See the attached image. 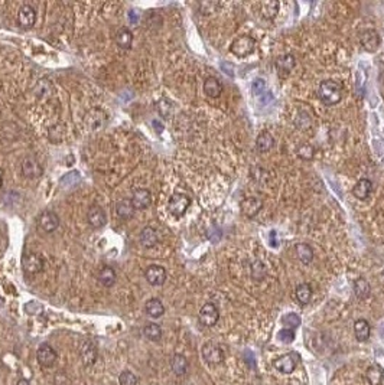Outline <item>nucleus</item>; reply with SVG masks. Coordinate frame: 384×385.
Returning <instances> with one entry per match:
<instances>
[{"label": "nucleus", "instance_id": "41", "mask_svg": "<svg viewBox=\"0 0 384 385\" xmlns=\"http://www.w3.org/2000/svg\"><path fill=\"white\" fill-rule=\"evenodd\" d=\"M166 108H168L169 111L172 110V104H170L168 100H162V101H159V103H158V110H159V113H161L163 117L169 116V113L166 111Z\"/></svg>", "mask_w": 384, "mask_h": 385}, {"label": "nucleus", "instance_id": "5", "mask_svg": "<svg viewBox=\"0 0 384 385\" xmlns=\"http://www.w3.org/2000/svg\"><path fill=\"white\" fill-rule=\"evenodd\" d=\"M202 358L204 361L209 365H220L224 361V352L220 345H217L215 342H207L202 347Z\"/></svg>", "mask_w": 384, "mask_h": 385}, {"label": "nucleus", "instance_id": "14", "mask_svg": "<svg viewBox=\"0 0 384 385\" xmlns=\"http://www.w3.org/2000/svg\"><path fill=\"white\" fill-rule=\"evenodd\" d=\"M87 221H88V224L91 225L92 228L104 227L106 222H107V216H106L104 209L99 207V205L91 207V208L88 209V212H87Z\"/></svg>", "mask_w": 384, "mask_h": 385}, {"label": "nucleus", "instance_id": "45", "mask_svg": "<svg viewBox=\"0 0 384 385\" xmlns=\"http://www.w3.org/2000/svg\"><path fill=\"white\" fill-rule=\"evenodd\" d=\"M3 186V175H2V172H0V188Z\"/></svg>", "mask_w": 384, "mask_h": 385}, {"label": "nucleus", "instance_id": "18", "mask_svg": "<svg viewBox=\"0 0 384 385\" xmlns=\"http://www.w3.org/2000/svg\"><path fill=\"white\" fill-rule=\"evenodd\" d=\"M361 45L369 52L377 51V48L380 47V36H378V33L376 31H373V29H367V31L362 32Z\"/></svg>", "mask_w": 384, "mask_h": 385}, {"label": "nucleus", "instance_id": "31", "mask_svg": "<svg viewBox=\"0 0 384 385\" xmlns=\"http://www.w3.org/2000/svg\"><path fill=\"white\" fill-rule=\"evenodd\" d=\"M97 280H99V283L101 286H104V287H111V286H114L116 283V271L114 269H111V267H103V269L99 271V274H97Z\"/></svg>", "mask_w": 384, "mask_h": 385}, {"label": "nucleus", "instance_id": "29", "mask_svg": "<svg viewBox=\"0 0 384 385\" xmlns=\"http://www.w3.org/2000/svg\"><path fill=\"white\" fill-rule=\"evenodd\" d=\"M279 8H280V3H279V2H275V0L263 2V3H260V13L264 19L272 21V19L276 17L277 12H279Z\"/></svg>", "mask_w": 384, "mask_h": 385}, {"label": "nucleus", "instance_id": "26", "mask_svg": "<svg viewBox=\"0 0 384 385\" xmlns=\"http://www.w3.org/2000/svg\"><path fill=\"white\" fill-rule=\"evenodd\" d=\"M204 93L211 98H218L223 93V85L215 77H208L204 83Z\"/></svg>", "mask_w": 384, "mask_h": 385}, {"label": "nucleus", "instance_id": "25", "mask_svg": "<svg viewBox=\"0 0 384 385\" xmlns=\"http://www.w3.org/2000/svg\"><path fill=\"white\" fill-rule=\"evenodd\" d=\"M295 253H296V257L302 264H311L312 260H314V250L309 244H305V242H299L295 246Z\"/></svg>", "mask_w": 384, "mask_h": 385}, {"label": "nucleus", "instance_id": "19", "mask_svg": "<svg viewBox=\"0 0 384 385\" xmlns=\"http://www.w3.org/2000/svg\"><path fill=\"white\" fill-rule=\"evenodd\" d=\"M373 192V182L370 179H360L353 188V195L357 199H367L370 193Z\"/></svg>", "mask_w": 384, "mask_h": 385}, {"label": "nucleus", "instance_id": "8", "mask_svg": "<svg viewBox=\"0 0 384 385\" xmlns=\"http://www.w3.org/2000/svg\"><path fill=\"white\" fill-rule=\"evenodd\" d=\"M44 266L45 262L42 260V257L35 253H28V254L23 255L22 258V267L25 270V273L28 274H38L44 270Z\"/></svg>", "mask_w": 384, "mask_h": 385}, {"label": "nucleus", "instance_id": "40", "mask_svg": "<svg viewBox=\"0 0 384 385\" xmlns=\"http://www.w3.org/2000/svg\"><path fill=\"white\" fill-rule=\"evenodd\" d=\"M279 340L280 342H283V343H292L293 340H295V332L292 329H282V331L279 332Z\"/></svg>", "mask_w": 384, "mask_h": 385}, {"label": "nucleus", "instance_id": "9", "mask_svg": "<svg viewBox=\"0 0 384 385\" xmlns=\"http://www.w3.org/2000/svg\"><path fill=\"white\" fill-rule=\"evenodd\" d=\"M200 322L204 326H207V328H211V326H214L217 322H218V319H220V312H218V309L215 306L214 303H205L200 310Z\"/></svg>", "mask_w": 384, "mask_h": 385}, {"label": "nucleus", "instance_id": "37", "mask_svg": "<svg viewBox=\"0 0 384 385\" xmlns=\"http://www.w3.org/2000/svg\"><path fill=\"white\" fill-rule=\"evenodd\" d=\"M119 385H138V378L130 371H123L119 375Z\"/></svg>", "mask_w": 384, "mask_h": 385}, {"label": "nucleus", "instance_id": "33", "mask_svg": "<svg viewBox=\"0 0 384 385\" xmlns=\"http://www.w3.org/2000/svg\"><path fill=\"white\" fill-rule=\"evenodd\" d=\"M366 377H367L370 385H380L384 379V370L380 365H373L367 370Z\"/></svg>", "mask_w": 384, "mask_h": 385}, {"label": "nucleus", "instance_id": "28", "mask_svg": "<svg viewBox=\"0 0 384 385\" xmlns=\"http://www.w3.org/2000/svg\"><path fill=\"white\" fill-rule=\"evenodd\" d=\"M170 368H172V372L177 377H182L188 371V359L185 358L184 355L175 354L170 359Z\"/></svg>", "mask_w": 384, "mask_h": 385}, {"label": "nucleus", "instance_id": "42", "mask_svg": "<svg viewBox=\"0 0 384 385\" xmlns=\"http://www.w3.org/2000/svg\"><path fill=\"white\" fill-rule=\"evenodd\" d=\"M260 88H264V81H263V79H256V83L253 84L254 93H256V91H259Z\"/></svg>", "mask_w": 384, "mask_h": 385}, {"label": "nucleus", "instance_id": "16", "mask_svg": "<svg viewBox=\"0 0 384 385\" xmlns=\"http://www.w3.org/2000/svg\"><path fill=\"white\" fill-rule=\"evenodd\" d=\"M263 208V202L259 198H247L241 202V214L247 218H254Z\"/></svg>", "mask_w": 384, "mask_h": 385}, {"label": "nucleus", "instance_id": "21", "mask_svg": "<svg viewBox=\"0 0 384 385\" xmlns=\"http://www.w3.org/2000/svg\"><path fill=\"white\" fill-rule=\"evenodd\" d=\"M135 212H136V209L133 207L130 199H122L116 204V214L124 221H129L130 218H133Z\"/></svg>", "mask_w": 384, "mask_h": 385}, {"label": "nucleus", "instance_id": "32", "mask_svg": "<svg viewBox=\"0 0 384 385\" xmlns=\"http://www.w3.org/2000/svg\"><path fill=\"white\" fill-rule=\"evenodd\" d=\"M370 293H371V287L366 278H357L354 281V294L357 296V299L366 300L370 296Z\"/></svg>", "mask_w": 384, "mask_h": 385}, {"label": "nucleus", "instance_id": "23", "mask_svg": "<svg viewBox=\"0 0 384 385\" xmlns=\"http://www.w3.org/2000/svg\"><path fill=\"white\" fill-rule=\"evenodd\" d=\"M275 146V139L269 131H261L256 140V149L260 153H267Z\"/></svg>", "mask_w": 384, "mask_h": 385}, {"label": "nucleus", "instance_id": "30", "mask_svg": "<svg viewBox=\"0 0 384 385\" xmlns=\"http://www.w3.org/2000/svg\"><path fill=\"white\" fill-rule=\"evenodd\" d=\"M145 310H146L147 316H150L152 319H159L165 313V306L159 299H150L146 301Z\"/></svg>", "mask_w": 384, "mask_h": 385}, {"label": "nucleus", "instance_id": "3", "mask_svg": "<svg viewBox=\"0 0 384 385\" xmlns=\"http://www.w3.org/2000/svg\"><path fill=\"white\" fill-rule=\"evenodd\" d=\"M189 205H191V199H189V196H188V195H185V193L178 192V193H174V195L170 196L168 208H169L170 214L175 216V218H181V216L185 215V212L188 211Z\"/></svg>", "mask_w": 384, "mask_h": 385}, {"label": "nucleus", "instance_id": "22", "mask_svg": "<svg viewBox=\"0 0 384 385\" xmlns=\"http://www.w3.org/2000/svg\"><path fill=\"white\" fill-rule=\"evenodd\" d=\"M295 64H296V59H295V56H293L292 54L282 55V56H279L276 59V62H275L276 70L279 71V74H282V75H287V74L293 70Z\"/></svg>", "mask_w": 384, "mask_h": 385}, {"label": "nucleus", "instance_id": "7", "mask_svg": "<svg viewBox=\"0 0 384 385\" xmlns=\"http://www.w3.org/2000/svg\"><path fill=\"white\" fill-rule=\"evenodd\" d=\"M60 227V216L52 211H45L38 216V228L42 232L51 234Z\"/></svg>", "mask_w": 384, "mask_h": 385}, {"label": "nucleus", "instance_id": "10", "mask_svg": "<svg viewBox=\"0 0 384 385\" xmlns=\"http://www.w3.org/2000/svg\"><path fill=\"white\" fill-rule=\"evenodd\" d=\"M145 277H146L149 285L162 286L166 281V270L163 269L162 266L152 264V266H149L146 269V271H145Z\"/></svg>", "mask_w": 384, "mask_h": 385}, {"label": "nucleus", "instance_id": "6", "mask_svg": "<svg viewBox=\"0 0 384 385\" xmlns=\"http://www.w3.org/2000/svg\"><path fill=\"white\" fill-rule=\"evenodd\" d=\"M56 358H58L56 351H55L54 348L51 347L49 343H42V345H39L38 351H36V359H38L39 365H41L42 368H51V367H54L55 362H56Z\"/></svg>", "mask_w": 384, "mask_h": 385}, {"label": "nucleus", "instance_id": "35", "mask_svg": "<svg viewBox=\"0 0 384 385\" xmlns=\"http://www.w3.org/2000/svg\"><path fill=\"white\" fill-rule=\"evenodd\" d=\"M143 335L145 338L152 340V342H159L162 338V329L158 323H147L143 328Z\"/></svg>", "mask_w": 384, "mask_h": 385}, {"label": "nucleus", "instance_id": "20", "mask_svg": "<svg viewBox=\"0 0 384 385\" xmlns=\"http://www.w3.org/2000/svg\"><path fill=\"white\" fill-rule=\"evenodd\" d=\"M114 39L117 47L123 51H127V49H130L131 44H133V33L129 28H120L116 32Z\"/></svg>", "mask_w": 384, "mask_h": 385}, {"label": "nucleus", "instance_id": "15", "mask_svg": "<svg viewBox=\"0 0 384 385\" xmlns=\"http://www.w3.org/2000/svg\"><path fill=\"white\" fill-rule=\"evenodd\" d=\"M130 200L135 209H146L152 204V193H150L149 189L140 188V189L133 192V196H131Z\"/></svg>", "mask_w": 384, "mask_h": 385}, {"label": "nucleus", "instance_id": "27", "mask_svg": "<svg viewBox=\"0 0 384 385\" xmlns=\"http://www.w3.org/2000/svg\"><path fill=\"white\" fill-rule=\"evenodd\" d=\"M354 333H355V338L360 342H367L370 339V335H371V328H370V323L366 320V319H358L355 323H354Z\"/></svg>", "mask_w": 384, "mask_h": 385}, {"label": "nucleus", "instance_id": "38", "mask_svg": "<svg viewBox=\"0 0 384 385\" xmlns=\"http://www.w3.org/2000/svg\"><path fill=\"white\" fill-rule=\"evenodd\" d=\"M298 156L303 160H312L314 159V147L311 145H300L298 147Z\"/></svg>", "mask_w": 384, "mask_h": 385}, {"label": "nucleus", "instance_id": "36", "mask_svg": "<svg viewBox=\"0 0 384 385\" xmlns=\"http://www.w3.org/2000/svg\"><path fill=\"white\" fill-rule=\"evenodd\" d=\"M282 325L286 329H295L300 325V317L296 313H286L282 317Z\"/></svg>", "mask_w": 384, "mask_h": 385}, {"label": "nucleus", "instance_id": "13", "mask_svg": "<svg viewBox=\"0 0 384 385\" xmlns=\"http://www.w3.org/2000/svg\"><path fill=\"white\" fill-rule=\"evenodd\" d=\"M35 21H36V12L35 9L32 8L31 5H23L22 8L19 9L17 12V22L19 25L25 28V29H29L35 25Z\"/></svg>", "mask_w": 384, "mask_h": 385}, {"label": "nucleus", "instance_id": "1", "mask_svg": "<svg viewBox=\"0 0 384 385\" xmlns=\"http://www.w3.org/2000/svg\"><path fill=\"white\" fill-rule=\"evenodd\" d=\"M318 95L323 104L335 106L341 101V97H342V85L334 79L322 81L319 85V90H318Z\"/></svg>", "mask_w": 384, "mask_h": 385}, {"label": "nucleus", "instance_id": "43", "mask_svg": "<svg viewBox=\"0 0 384 385\" xmlns=\"http://www.w3.org/2000/svg\"><path fill=\"white\" fill-rule=\"evenodd\" d=\"M275 237H276V231L270 232V246L272 247H277V242L276 239H275Z\"/></svg>", "mask_w": 384, "mask_h": 385}, {"label": "nucleus", "instance_id": "39", "mask_svg": "<svg viewBox=\"0 0 384 385\" xmlns=\"http://www.w3.org/2000/svg\"><path fill=\"white\" fill-rule=\"evenodd\" d=\"M51 91H52V87L48 83V79H41L38 84H36V87H35V94L38 97H41V95H45L46 97V95L51 94Z\"/></svg>", "mask_w": 384, "mask_h": 385}, {"label": "nucleus", "instance_id": "2", "mask_svg": "<svg viewBox=\"0 0 384 385\" xmlns=\"http://www.w3.org/2000/svg\"><path fill=\"white\" fill-rule=\"evenodd\" d=\"M256 49V40L248 35H243L237 38L231 44L230 51L236 55L237 58H246L248 55H252Z\"/></svg>", "mask_w": 384, "mask_h": 385}, {"label": "nucleus", "instance_id": "17", "mask_svg": "<svg viewBox=\"0 0 384 385\" xmlns=\"http://www.w3.org/2000/svg\"><path fill=\"white\" fill-rule=\"evenodd\" d=\"M85 121L90 126V129H101L104 124L107 123V116L103 110H99V108H92L91 111L85 116Z\"/></svg>", "mask_w": 384, "mask_h": 385}, {"label": "nucleus", "instance_id": "4", "mask_svg": "<svg viewBox=\"0 0 384 385\" xmlns=\"http://www.w3.org/2000/svg\"><path fill=\"white\" fill-rule=\"evenodd\" d=\"M99 356V351L95 343L90 340V339H83L80 343V358L84 367H91L97 361Z\"/></svg>", "mask_w": 384, "mask_h": 385}, {"label": "nucleus", "instance_id": "12", "mask_svg": "<svg viewBox=\"0 0 384 385\" xmlns=\"http://www.w3.org/2000/svg\"><path fill=\"white\" fill-rule=\"evenodd\" d=\"M296 358H298V355L295 354L282 355L280 358H276L273 361V367L277 371L283 372V374H292L295 368H296V363H298Z\"/></svg>", "mask_w": 384, "mask_h": 385}, {"label": "nucleus", "instance_id": "34", "mask_svg": "<svg viewBox=\"0 0 384 385\" xmlns=\"http://www.w3.org/2000/svg\"><path fill=\"white\" fill-rule=\"evenodd\" d=\"M295 296H296V299L299 301L300 305H308L309 300H311V297H312V289H311V286L308 285V283H302L296 287V290H295Z\"/></svg>", "mask_w": 384, "mask_h": 385}, {"label": "nucleus", "instance_id": "11", "mask_svg": "<svg viewBox=\"0 0 384 385\" xmlns=\"http://www.w3.org/2000/svg\"><path fill=\"white\" fill-rule=\"evenodd\" d=\"M42 166H41V163L35 159V157H32V156H28V157H25L22 162V175L25 177H28V179H36L42 175Z\"/></svg>", "mask_w": 384, "mask_h": 385}, {"label": "nucleus", "instance_id": "24", "mask_svg": "<svg viewBox=\"0 0 384 385\" xmlns=\"http://www.w3.org/2000/svg\"><path fill=\"white\" fill-rule=\"evenodd\" d=\"M140 244L145 247V248H153L158 241H159V237H158V232L152 227H145L142 232H140Z\"/></svg>", "mask_w": 384, "mask_h": 385}, {"label": "nucleus", "instance_id": "44", "mask_svg": "<svg viewBox=\"0 0 384 385\" xmlns=\"http://www.w3.org/2000/svg\"><path fill=\"white\" fill-rule=\"evenodd\" d=\"M16 385H31V384H29V381H28V379L22 378V379H19V381H17V384Z\"/></svg>", "mask_w": 384, "mask_h": 385}]
</instances>
